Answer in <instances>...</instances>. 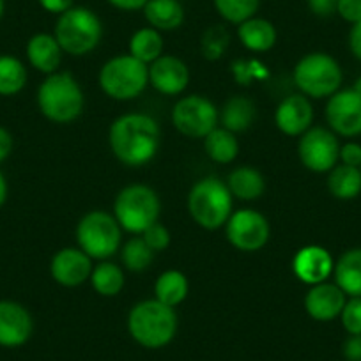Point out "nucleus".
Segmentation results:
<instances>
[{"label":"nucleus","mask_w":361,"mask_h":361,"mask_svg":"<svg viewBox=\"0 0 361 361\" xmlns=\"http://www.w3.org/2000/svg\"><path fill=\"white\" fill-rule=\"evenodd\" d=\"M158 121L145 114H124L117 117L109 131V144L116 158L128 166H144L159 147Z\"/></svg>","instance_id":"obj_1"},{"label":"nucleus","mask_w":361,"mask_h":361,"mask_svg":"<svg viewBox=\"0 0 361 361\" xmlns=\"http://www.w3.org/2000/svg\"><path fill=\"white\" fill-rule=\"evenodd\" d=\"M131 338L147 349L169 345L177 331V314L158 300H145L135 305L128 315Z\"/></svg>","instance_id":"obj_2"},{"label":"nucleus","mask_w":361,"mask_h":361,"mask_svg":"<svg viewBox=\"0 0 361 361\" xmlns=\"http://www.w3.org/2000/svg\"><path fill=\"white\" fill-rule=\"evenodd\" d=\"M37 105L47 119L73 123L83 110V90L71 73H51L37 89Z\"/></svg>","instance_id":"obj_3"},{"label":"nucleus","mask_w":361,"mask_h":361,"mask_svg":"<svg viewBox=\"0 0 361 361\" xmlns=\"http://www.w3.org/2000/svg\"><path fill=\"white\" fill-rule=\"evenodd\" d=\"M234 197L227 183L209 176L197 180L188 195V211L195 224L206 231L224 227L232 214Z\"/></svg>","instance_id":"obj_4"},{"label":"nucleus","mask_w":361,"mask_h":361,"mask_svg":"<svg viewBox=\"0 0 361 361\" xmlns=\"http://www.w3.org/2000/svg\"><path fill=\"white\" fill-rule=\"evenodd\" d=\"M54 36L66 54L73 57L87 55L102 41V20L87 8H71L59 16Z\"/></svg>","instance_id":"obj_5"},{"label":"nucleus","mask_w":361,"mask_h":361,"mask_svg":"<svg viewBox=\"0 0 361 361\" xmlns=\"http://www.w3.org/2000/svg\"><path fill=\"white\" fill-rule=\"evenodd\" d=\"M343 73L336 59L324 51H314L301 59L294 68V83L307 98H329L340 90Z\"/></svg>","instance_id":"obj_6"},{"label":"nucleus","mask_w":361,"mask_h":361,"mask_svg":"<svg viewBox=\"0 0 361 361\" xmlns=\"http://www.w3.org/2000/svg\"><path fill=\"white\" fill-rule=\"evenodd\" d=\"M149 83V66L133 55H117L106 61L99 71L103 92L117 102L138 98Z\"/></svg>","instance_id":"obj_7"},{"label":"nucleus","mask_w":361,"mask_h":361,"mask_svg":"<svg viewBox=\"0 0 361 361\" xmlns=\"http://www.w3.org/2000/svg\"><path fill=\"white\" fill-rule=\"evenodd\" d=\"M161 211L159 197L145 185H130L123 188L114 204V216L121 228L130 234H142L156 224Z\"/></svg>","instance_id":"obj_8"},{"label":"nucleus","mask_w":361,"mask_h":361,"mask_svg":"<svg viewBox=\"0 0 361 361\" xmlns=\"http://www.w3.org/2000/svg\"><path fill=\"white\" fill-rule=\"evenodd\" d=\"M123 228L116 216L106 211H90L76 227V243L90 259L105 260L119 252Z\"/></svg>","instance_id":"obj_9"},{"label":"nucleus","mask_w":361,"mask_h":361,"mask_svg":"<svg viewBox=\"0 0 361 361\" xmlns=\"http://www.w3.org/2000/svg\"><path fill=\"white\" fill-rule=\"evenodd\" d=\"M220 123V112L213 102L200 94L180 98L172 109V124L188 138H206Z\"/></svg>","instance_id":"obj_10"},{"label":"nucleus","mask_w":361,"mask_h":361,"mask_svg":"<svg viewBox=\"0 0 361 361\" xmlns=\"http://www.w3.org/2000/svg\"><path fill=\"white\" fill-rule=\"evenodd\" d=\"M298 152H300L301 163L308 170L317 173L329 172L333 166L338 165V138L328 128L314 126L301 135Z\"/></svg>","instance_id":"obj_11"},{"label":"nucleus","mask_w":361,"mask_h":361,"mask_svg":"<svg viewBox=\"0 0 361 361\" xmlns=\"http://www.w3.org/2000/svg\"><path fill=\"white\" fill-rule=\"evenodd\" d=\"M228 243L241 252H259L269 239V224L255 209H239L225 224Z\"/></svg>","instance_id":"obj_12"},{"label":"nucleus","mask_w":361,"mask_h":361,"mask_svg":"<svg viewBox=\"0 0 361 361\" xmlns=\"http://www.w3.org/2000/svg\"><path fill=\"white\" fill-rule=\"evenodd\" d=\"M329 130L342 137L361 135V96L353 89L336 90L326 105Z\"/></svg>","instance_id":"obj_13"},{"label":"nucleus","mask_w":361,"mask_h":361,"mask_svg":"<svg viewBox=\"0 0 361 361\" xmlns=\"http://www.w3.org/2000/svg\"><path fill=\"white\" fill-rule=\"evenodd\" d=\"M50 273L59 286L78 287L90 279L92 259L80 248H62L51 259Z\"/></svg>","instance_id":"obj_14"},{"label":"nucleus","mask_w":361,"mask_h":361,"mask_svg":"<svg viewBox=\"0 0 361 361\" xmlns=\"http://www.w3.org/2000/svg\"><path fill=\"white\" fill-rule=\"evenodd\" d=\"M190 69L173 55H161L149 64V83L163 96H177L188 87Z\"/></svg>","instance_id":"obj_15"},{"label":"nucleus","mask_w":361,"mask_h":361,"mask_svg":"<svg viewBox=\"0 0 361 361\" xmlns=\"http://www.w3.org/2000/svg\"><path fill=\"white\" fill-rule=\"evenodd\" d=\"M335 262L331 253L317 245L303 246L293 259V271L307 286H317L333 275Z\"/></svg>","instance_id":"obj_16"},{"label":"nucleus","mask_w":361,"mask_h":361,"mask_svg":"<svg viewBox=\"0 0 361 361\" xmlns=\"http://www.w3.org/2000/svg\"><path fill=\"white\" fill-rule=\"evenodd\" d=\"M314 106L305 94H290L280 102L275 110V124L289 137H301L312 128Z\"/></svg>","instance_id":"obj_17"},{"label":"nucleus","mask_w":361,"mask_h":361,"mask_svg":"<svg viewBox=\"0 0 361 361\" xmlns=\"http://www.w3.org/2000/svg\"><path fill=\"white\" fill-rule=\"evenodd\" d=\"M34 329L29 310L16 301H0V345L20 347Z\"/></svg>","instance_id":"obj_18"},{"label":"nucleus","mask_w":361,"mask_h":361,"mask_svg":"<svg viewBox=\"0 0 361 361\" xmlns=\"http://www.w3.org/2000/svg\"><path fill=\"white\" fill-rule=\"evenodd\" d=\"M347 301V294L336 283L322 282L312 286L305 296V310L314 321L329 322L340 317L343 305Z\"/></svg>","instance_id":"obj_19"},{"label":"nucleus","mask_w":361,"mask_h":361,"mask_svg":"<svg viewBox=\"0 0 361 361\" xmlns=\"http://www.w3.org/2000/svg\"><path fill=\"white\" fill-rule=\"evenodd\" d=\"M62 48L57 43L55 36L47 32L34 34L27 43V57L32 68L37 71L44 73V75H51L57 73L59 66L62 61Z\"/></svg>","instance_id":"obj_20"},{"label":"nucleus","mask_w":361,"mask_h":361,"mask_svg":"<svg viewBox=\"0 0 361 361\" xmlns=\"http://www.w3.org/2000/svg\"><path fill=\"white\" fill-rule=\"evenodd\" d=\"M335 283L349 298H361V248H350L340 255L333 269Z\"/></svg>","instance_id":"obj_21"},{"label":"nucleus","mask_w":361,"mask_h":361,"mask_svg":"<svg viewBox=\"0 0 361 361\" xmlns=\"http://www.w3.org/2000/svg\"><path fill=\"white\" fill-rule=\"evenodd\" d=\"M238 37L246 50L262 54V51H267L275 47L276 29L269 20L253 16V18L246 20L239 25Z\"/></svg>","instance_id":"obj_22"},{"label":"nucleus","mask_w":361,"mask_h":361,"mask_svg":"<svg viewBox=\"0 0 361 361\" xmlns=\"http://www.w3.org/2000/svg\"><path fill=\"white\" fill-rule=\"evenodd\" d=\"M144 15L156 30H176L185 22V9L179 0H149Z\"/></svg>","instance_id":"obj_23"},{"label":"nucleus","mask_w":361,"mask_h":361,"mask_svg":"<svg viewBox=\"0 0 361 361\" xmlns=\"http://www.w3.org/2000/svg\"><path fill=\"white\" fill-rule=\"evenodd\" d=\"M227 186L232 197L239 200H257L266 190L262 173L253 166H238L227 177Z\"/></svg>","instance_id":"obj_24"},{"label":"nucleus","mask_w":361,"mask_h":361,"mask_svg":"<svg viewBox=\"0 0 361 361\" xmlns=\"http://www.w3.org/2000/svg\"><path fill=\"white\" fill-rule=\"evenodd\" d=\"M257 116L255 103L245 96H234L227 99L220 112L221 128L232 131V133H241L246 131L253 124Z\"/></svg>","instance_id":"obj_25"},{"label":"nucleus","mask_w":361,"mask_h":361,"mask_svg":"<svg viewBox=\"0 0 361 361\" xmlns=\"http://www.w3.org/2000/svg\"><path fill=\"white\" fill-rule=\"evenodd\" d=\"M328 190L335 199H356L361 193V170L343 163L333 166L328 176Z\"/></svg>","instance_id":"obj_26"},{"label":"nucleus","mask_w":361,"mask_h":361,"mask_svg":"<svg viewBox=\"0 0 361 361\" xmlns=\"http://www.w3.org/2000/svg\"><path fill=\"white\" fill-rule=\"evenodd\" d=\"M188 279L185 273H180L177 269H169L158 276L154 283V294L159 303L169 305V307L176 308L180 305L188 296Z\"/></svg>","instance_id":"obj_27"},{"label":"nucleus","mask_w":361,"mask_h":361,"mask_svg":"<svg viewBox=\"0 0 361 361\" xmlns=\"http://www.w3.org/2000/svg\"><path fill=\"white\" fill-rule=\"evenodd\" d=\"M204 149L213 161L225 165V163H232L238 158L239 142L235 138V133L216 126L204 138Z\"/></svg>","instance_id":"obj_28"},{"label":"nucleus","mask_w":361,"mask_h":361,"mask_svg":"<svg viewBox=\"0 0 361 361\" xmlns=\"http://www.w3.org/2000/svg\"><path fill=\"white\" fill-rule=\"evenodd\" d=\"M130 55L142 61L144 64H152L163 55V37L159 30L152 27H144L131 36Z\"/></svg>","instance_id":"obj_29"},{"label":"nucleus","mask_w":361,"mask_h":361,"mask_svg":"<svg viewBox=\"0 0 361 361\" xmlns=\"http://www.w3.org/2000/svg\"><path fill=\"white\" fill-rule=\"evenodd\" d=\"M90 283L92 289L99 294V296L112 298L123 290L124 287V271L121 269L117 264L114 262H99L98 266L92 267L90 273Z\"/></svg>","instance_id":"obj_30"},{"label":"nucleus","mask_w":361,"mask_h":361,"mask_svg":"<svg viewBox=\"0 0 361 361\" xmlns=\"http://www.w3.org/2000/svg\"><path fill=\"white\" fill-rule=\"evenodd\" d=\"M27 69L11 55H0V96H15L25 87Z\"/></svg>","instance_id":"obj_31"},{"label":"nucleus","mask_w":361,"mask_h":361,"mask_svg":"<svg viewBox=\"0 0 361 361\" xmlns=\"http://www.w3.org/2000/svg\"><path fill=\"white\" fill-rule=\"evenodd\" d=\"M121 259L126 269L133 271V273H142L151 266L152 259H154V252L147 246L144 238H131L124 243L123 250H121Z\"/></svg>","instance_id":"obj_32"},{"label":"nucleus","mask_w":361,"mask_h":361,"mask_svg":"<svg viewBox=\"0 0 361 361\" xmlns=\"http://www.w3.org/2000/svg\"><path fill=\"white\" fill-rule=\"evenodd\" d=\"M260 0H214L218 15L228 23L241 25L246 20L253 18L259 9Z\"/></svg>","instance_id":"obj_33"},{"label":"nucleus","mask_w":361,"mask_h":361,"mask_svg":"<svg viewBox=\"0 0 361 361\" xmlns=\"http://www.w3.org/2000/svg\"><path fill=\"white\" fill-rule=\"evenodd\" d=\"M228 32L224 27H211L209 30H206L202 37V54L204 57L209 59V61H216L224 55V51L228 47Z\"/></svg>","instance_id":"obj_34"},{"label":"nucleus","mask_w":361,"mask_h":361,"mask_svg":"<svg viewBox=\"0 0 361 361\" xmlns=\"http://www.w3.org/2000/svg\"><path fill=\"white\" fill-rule=\"evenodd\" d=\"M232 71H234L235 80L243 85H248V83L255 82V80L267 78V69L262 62H259L257 59L252 61H238L232 64Z\"/></svg>","instance_id":"obj_35"},{"label":"nucleus","mask_w":361,"mask_h":361,"mask_svg":"<svg viewBox=\"0 0 361 361\" xmlns=\"http://www.w3.org/2000/svg\"><path fill=\"white\" fill-rule=\"evenodd\" d=\"M340 321L349 335H361V298H349L345 301Z\"/></svg>","instance_id":"obj_36"},{"label":"nucleus","mask_w":361,"mask_h":361,"mask_svg":"<svg viewBox=\"0 0 361 361\" xmlns=\"http://www.w3.org/2000/svg\"><path fill=\"white\" fill-rule=\"evenodd\" d=\"M140 235L144 238V241L147 243V246L154 253L161 252V250H165L166 246L170 245V232L166 231V227H163L159 221H156L151 227L145 228Z\"/></svg>","instance_id":"obj_37"},{"label":"nucleus","mask_w":361,"mask_h":361,"mask_svg":"<svg viewBox=\"0 0 361 361\" xmlns=\"http://www.w3.org/2000/svg\"><path fill=\"white\" fill-rule=\"evenodd\" d=\"M336 15L349 23H357L361 20V0H338Z\"/></svg>","instance_id":"obj_38"},{"label":"nucleus","mask_w":361,"mask_h":361,"mask_svg":"<svg viewBox=\"0 0 361 361\" xmlns=\"http://www.w3.org/2000/svg\"><path fill=\"white\" fill-rule=\"evenodd\" d=\"M340 161L343 165L356 166L360 169L361 166V145L356 144V142H347L340 147Z\"/></svg>","instance_id":"obj_39"},{"label":"nucleus","mask_w":361,"mask_h":361,"mask_svg":"<svg viewBox=\"0 0 361 361\" xmlns=\"http://www.w3.org/2000/svg\"><path fill=\"white\" fill-rule=\"evenodd\" d=\"M307 4L315 16L328 18V16H333L336 13L338 0H307Z\"/></svg>","instance_id":"obj_40"},{"label":"nucleus","mask_w":361,"mask_h":361,"mask_svg":"<svg viewBox=\"0 0 361 361\" xmlns=\"http://www.w3.org/2000/svg\"><path fill=\"white\" fill-rule=\"evenodd\" d=\"M343 356L349 361H361V335H349L343 343Z\"/></svg>","instance_id":"obj_41"},{"label":"nucleus","mask_w":361,"mask_h":361,"mask_svg":"<svg viewBox=\"0 0 361 361\" xmlns=\"http://www.w3.org/2000/svg\"><path fill=\"white\" fill-rule=\"evenodd\" d=\"M41 8L54 15H62L73 8V0H39Z\"/></svg>","instance_id":"obj_42"},{"label":"nucleus","mask_w":361,"mask_h":361,"mask_svg":"<svg viewBox=\"0 0 361 361\" xmlns=\"http://www.w3.org/2000/svg\"><path fill=\"white\" fill-rule=\"evenodd\" d=\"M349 48L353 51L354 57L357 61H361V20L357 23H354L353 29L349 32Z\"/></svg>","instance_id":"obj_43"},{"label":"nucleus","mask_w":361,"mask_h":361,"mask_svg":"<svg viewBox=\"0 0 361 361\" xmlns=\"http://www.w3.org/2000/svg\"><path fill=\"white\" fill-rule=\"evenodd\" d=\"M147 2L149 0H109V4L121 9V11H137V9H144Z\"/></svg>","instance_id":"obj_44"},{"label":"nucleus","mask_w":361,"mask_h":361,"mask_svg":"<svg viewBox=\"0 0 361 361\" xmlns=\"http://www.w3.org/2000/svg\"><path fill=\"white\" fill-rule=\"evenodd\" d=\"M13 151V137L6 128H0V161H4Z\"/></svg>","instance_id":"obj_45"},{"label":"nucleus","mask_w":361,"mask_h":361,"mask_svg":"<svg viewBox=\"0 0 361 361\" xmlns=\"http://www.w3.org/2000/svg\"><path fill=\"white\" fill-rule=\"evenodd\" d=\"M6 199H8V183H6V177L2 176V172H0V207L6 202Z\"/></svg>","instance_id":"obj_46"},{"label":"nucleus","mask_w":361,"mask_h":361,"mask_svg":"<svg viewBox=\"0 0 361 361\" xmlns=\"http://www.w3.org/2000/svg\"><path fill=\"white\" fill-rule=\"evenodd\" d=\"M350 89H353L354 92H357V94L361 96V76H357V78H356V82H354V85L350 87Z\"/></svg>","instance_id":"obj_47"},{"label":"nucleus","mask_w":361,"mask_h":361,"mask_svg":"<svg viewBox=\"0 0 361 361\" xmlns=\"http://www.w3.org/2000/svg\"><path fill=\"white\" fill-rule=\"evenodd\" d=\"M2 13H4V0H0V18H2Z\"/></svg>","instance_id":"obj_48"},{"label":"nucleus","mask_w":361,"mask_h":361,"mask_svg":"<svg viewBox=\"0 0 361 361\" xmlns=\"http://www.w3.org/2000/svg\"><path fill=\"white\" fill-rule=\"evenodd\" d=\"M360 170H361V166H360Z\"/></svg>","instance_id":"obj_49"}]
</instances>
